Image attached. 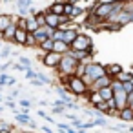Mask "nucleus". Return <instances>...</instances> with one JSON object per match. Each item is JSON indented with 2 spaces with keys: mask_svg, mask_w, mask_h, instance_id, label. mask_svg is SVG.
<instances>
[{
  "mask_svg": "<svg viewBox=\"0 0 133 133\" xmlns=\"http://www.w3.org/2000/svg\"><path fill=\"white\" fill-rule=\"evenodd\" d=\"M46 24H48L49 28H53V29L60 28V18H58V15H55V13H51L49 9H46Z\"/></svg>",
  "mask_w": 133,
  "mask_h": 133,
  "instance_id": "1a4fd4ad",
  "label": "nucleus"
},
{
  "mask_svg": "<svg viewBox=\"0 0 133 133\" xmlns=\"http://www.w3.org/2000/svg\"><path fill=\"white\" fill-rule=\"evenodd\" d=\"M118 4V0H111V2H97L95 4V8H93V13L97 15V17H100L102 20L115 9V6Z\"/></svg>",
  "mask_w": 133,
  "mask_h": 133,
  "instance_id": "7ed1b4c3",
  "label": "nucleus"
},
{
  "mask_svg": "<svg viewBox=\"0 0 133 133\" xmlns=\"http://www.w3.org/2000/svg\"><path fill=\"white\" fill-rule=\"evenodd\" d=\"M2 131H11V126H8V122H0V133Z\"/></svg>",
  "mask_w": 133,
  "mask_h": 133,
  "instance_id": "2f4dec72",
  "label": "nucleus"
},
{
  "mask_svg": "<svg viewBox=\"0 0 133 133\" xmlns=\"http://www.w3.org/2000/svg\"><path fill=\"white\" fill-rule=\"evenodd\" d=\"M9 68H13V69H17V71H26V69H28V68H26V66H22L20 62H17V64H11Z\"/></svg>",
  "mask_w": 133,
  "mask_h": 133,
  "instance_id": "c85d7f7f",
  "label": "nucleus"
},
{
  "mask_svg": "<svg viewBox=\"0 0 133 133\" xmlns=\"http://www.w3.org/2000/svg\"><path fill=\"white\" fill-rule=\"evenodd\" d=\"M69 44H66L64 40H55L53 42V51H57V53H66V51H69Z\"/></svg>",
  "mask_w": 133,
  "mask_h": 133,
  "instance_id": "f8f14e48",
  "label": "nucleus"
},
{
  "mask_svg": "<svg viewBox=\"0 0 133 133\" xmlns=\"http://www.w3.org/2000/svg\"><path fill=\"white\" fill-rule=\"evenodd\" d=\"M4 2H11V0H4Z\"/></svg>",
  "mask_w": 133,
  "mask_h": 133,
  "instance_id": "a18cd8bd",
  "label": "nucleus"
},
{
  "mask_svg": "<svg viewBox=\"0 0 133 133\" xmlns=\"http://www.w3.org/2000/svg\"><path fill=\"white\" fill-rule=\"evenodd\" d=\"M0 55H2V58H6V57H9V55H11V51H9V48H2V49H0Z\"/></svg>",
  "mask_w": 133,
  "mask_h": 133,
  "instance_id": "473e14b6",
  "label": "nucleus"
},
{
  "mask_svg": "<svg viewBox=\"0 0 133 133\" xmlns=\"http://www.w3.org/2000/svg\"><path fill=\"white\" fill-rule=\"evenodd\" d=\"M129 131H133V126H131V128H129Z\"/></svg>",
  "mask_w": 133,
  "mask_h": 133,
  "instance_id": "c03bdc74",
  "label": "nucleus"
},
{
  "mask_svg": "<svg viewBox=\"0 0 133 133\" xmlns=\"http://www.w3.org/2000/svg\"><path fill=\"white\" fill-rule=\"evenodd\" d=\"M15 84H17V78L9 77V78H8V86H15Z\"/></svg>",
  "mask_w": 133,
  "mask_h": 133,
  "instance_id": "f704fd0d",
  "label": "nucleus"
},
{
  "mask_svg": "<svg viewBox=\"0 0 133 133\" xmlns=\"http://www.w3.org/2000/svg\"><path fill=\"white\" fill-rule=\"evenodd\" d=\"M64 109H66V108H62V106H53L51 113H53V115H60V113H64Z\"/></svg>",
  "mask_w": 133,
  "mask_h": 133,
  "instance_id": "c756f323",
  "label": "nucleus"
},
{
  "mask_svg": "<svg viewBox=\"0 0 133 133\" xmlns=\"http://www.w3.org/2000/svg\"><path fill=\"white\" fill-rule=\"evenodd\" d=\"M57 128H58L60 131H69V133H75V128H69V126H66V124H57Z\"/></svg>",
  "mask_w": 133,
  "mask_h": 133,
  "instance_id": "bb28decb",
  "label": "nucleus"
},
{
  "mask_svg": "<svg viewBox=\"0 0 133 133\" xmlns=\"http://www.w3.org/2000/svg\"><path fill=\"white\" fill-rule=\"evenodd\" d=\"M24 46H28V48H33V46H38L31 31H28V37H26V42H24Z\"/></svg>",
  "mask_w": 133,
  "mask_h": 133,
  "instance_id": "4be33fe9",
  "label": "nucleus"
},
{
  "mask_svg": "<svg viewBox=\"0 0 133 133\" xmlns=\"http://www.w3.org/2000/svg\"><path fill=\"white\" fill-rule=\"evenodd\" d=\"M15 120H17L18 124H29V122H31L29 115H28V113H20V111L15 113Z\"/></svg>",
  "mask_w": 133,
  "mask_h": 133,
  "instance_id": "f3484780",
  "label": "nucleus"
},
{
  "mask_svg": "<svg viewBox=\"0 0 133 133\" xmlns=\"http://www.w3.org/2000/svg\"><path fill=\"white\" fill-rule=\"evenodd\" d=\"M122 2H131V0H122Z\"/></svg>",
  "mask_w": 133,
  "mask_h": 133,
  "instance_id": "37998d69",
  "label": "nucleus"
},
{
  "mask_svg": "<svg viewBox=\"0 0 133 133\" xmlns=\"http://www.w3.org/2000/svg\"><path fill=\"white\" fill-rule=\"evenodd\" d=\"M2 38H4V31H2V29H0V40H2Z\"/></svg>",
  "mask_w": 133,
  "mask_h": 133,
  "instance_id": "ea45409f",
  "label": "nucleus"
},
{
  "mask_svg": "<svg viewBox=\"0 0 133 133\" xmlns=\"http://www.w3.org/2000/svg\"><path fill=\"white\" fill-rule=\"evenodd\" d=\"M18 62H20L22 66H26V68H31V60H29L28 57H18Z\"/></svg>",
  "mask_w": 133,
  "mask_h": 133,
  "instance_id": "393cba45",
  "label": "nucleus"
},
{
  "mask_svg": "<svg viewBox=\"0 0 133 133\" xmlns=\"http://www.w3.org/2000/svg\"><path fill=\"white\" fill-rule=\"evenodd\" d=\"M38 78L42 80V84H44V86H48V84H51V78H49V77H46L44 73H38Z\"/></svg>",
  "mask_w": 133,
  "mask_h": 133,
  "instance_id": "cd10ccee",
  "label": "nucleus"
},
{
  "mask_svg": "<svg viewBox=\"0 0 133 133\" xmlns=\"http://www.w3.org/2000/svg\"><path fill=\"white\" fill-rule=\"evenodd\" d=\"M77 66H78V60H77L73 55H69L68 51H66V53H62L60 62H58V66H57L58 77H60V78H64V77H69V75H75Z\"/></svg>",
  "mask_w": 133,
  "mask_h": 133,
  "instance_id": "f03ea898",
  "label": "nucleus"
},
{
  "mask_svg": "<svg viewBox=\"0 0 133 133\" xmlns=\"http://www.w3.org/2000/svg\"><path fill=\"white\" fill-rule=\"evenodd\" d=\"M18 104H20V106H26V108H29V106H31V102H29V100H20Z\"/></svg>",
  "mask_w": 133,
  "mask_h": 133,
  "instance_id": "c9c22d12",
  "label": "nucleus"
},
{
  "mask_svg": "<svg viewBox=\"0 0 133 133\" xmlns=\"http://www.w3.org/2000/svg\"><path fill=\"white\" fill-rule=\"evenodd\" d=\"M15 20H17L15 15H0V29L4 31V29H6L8 26H11Z\"/></svg>",
  "mask_w": 133,
  "mask_h": 133,
  "instance_id": "9b49d317",
  "label": "nucleus"
},
{
  "mask_svg": "<svg viewBox=\"0 0 133 133\" xmlns=\"http://www.w3.org/2000/svg\"><path fill=\"white\" fill-rule=\"evenodd\" d=\"M0 102H2V93H0Z\"/></svg>",
  "mask_w": 133,
  "mask_h": 133,
  "instance_id": "a19ab883",
  "label": "nucleus"
},
{
  "mask_svg": "<svg viewBox=\"0 0 133 133\" xmlns=\"http://www.w3.org/2000/svg\"><path fill=\"white\" fill-rule=\"evenodd\" d=\"M64 4H66V2H64ZM64 4L53 2V6L49 8V11H51V13H55V15H64Z\"/></svg>",
  "mask_w": 133,
  "mask_h": 133,
  "instance_id": "a211bd4d",
  "label": "nucleus"
},
{
  "mask_svg": "<svg viewBox=\"0 0 133 133\" xmlns=\"http://www.w3.org/2000/svg\"><path fill=\"white\" fill-rule=\"evenodd\" d=\"M0 49H2V40H0Z\"/></svg>",
  "mask_w": 133,
  "mask_h": 133,
  "instance_id": "79ce46f5",
  "label": "nucleus"
},
{
  "mask_svg": "<svg viewBox=\"0 0 133 133\" xmlns=\"http://www.w3.org/2000/svg\"><path fill=\"white\" fill-rule=\"evenodd\" d=\"M131 77H133V73H126V71H120V73H117L113 78H117V80H120V82H126V80H131Z\"/></svg>",
  "mask_w": 133,
  "mask_h": 133,
  "instance_id": "aec40b11",
  "label": "nucleus"
},
{
  "mask_svg": "<svg viewBox=\"0 0 133 133\" xmlns=\"http://www.w3.org/2000/svg\"><path fill=\"white\" fill-rule=\"evenodd\" d=\"M60 57H62V53L46 51V53L42 55V64H44L46 68H49V69H57V66H58V62H60Z\"/></svg>",
  "mask_w": 133,
  "mask_h": 133,
  "instance_id": "20e7f679",
  "label": "nucleus"
},
{
  "mask_svg": "<svg viewBox=\"0 0 133 133\" xmlns=\"http://www.w3.org/2000/svg\"><path fill=\"white\" fill-rule=\"evenodd\" d=\"M64 88L69 91V93H73V95H77V97H88V93H89V86L82 80V77H78V75H69V77H64Z\"/></svg>",
  "mask_w": 133,
  "mask_h": 133,
  "instance_id": "f257e3e1",
  "label": "nucleus"
},
{
  "mask_svg": "<svg viewBox=\"0 0 133 133\" xmlns=\"http://www.w3.org/2000/svg\"><path fill=\"white\" fill-rule=\"evenodd\" d=\"M33 17H35V20H37V24H38V26H46V11L35 13Z\"/></svg>",
  "mask_w": 133,
  "mask_h": 133,
  "instance_id": "412c9836",
  "label": "nucleus"
},
{
  "mask_svg": "<svg viewBox=\"0 0 133 133\" xmlns=\"http://www.w3.org/2000/svg\"><path fill=\"white\" fill-rule=\"evenodd\" d=\"M26 37H28V29H24V28H18V26H17V29H15V37H13V42H15V44H18V46H24Z\"/></svg>",
  "mask_w": 133,
  "mask_h": 133,
  "instance_id": "9d476101",
  "label": "nucleus"
},
{
  "mask_svg": "<svg viewBox=\"0 0 133 133\" xmlns=\"http://www.w3.org/2000/svg\"><path fill=\"white\" fill-rule=\"evenodd\" d=\"M104 69H106V75L115 77L117 73L122 71V66H120V64H109V66H104Z\"/></svg>",
  "mask_w": 133,
  "mask_h": 133,
  "instance_id": "4468645a",
  "label": "nucleus"
},
{
  "mask_svg": "<svg viewBox=\"0 0 133 133\" xmlns=\"http://www.w3.org/2000/svg\"><path fill=\"white\" fill-rule=\"evenodd\" d=\"M68 2H71V4H77V2H80V0H68Z\"/></svg>",
  "mask_w": 133,
  "mask_h": 133,
  "instance_id": "58836bf2",
  "label": "nucleus"
},
{
  "mask_svg": "<svg viewBox=\"0 0 133 133\" xmlns=\"http://www.w3.org/2000/svg\"><path fill=\"white\" fill-rule=\"evenodd\" d=\"M122 88H124V89L129 93V91L133 89V82H131V80H126V82H122Z\"/></svg>",
  "mask_w": 133,
  "mask_h": 133,
  "instance_id": "7c9ffc66",
  "label": "nucleus"
},
{
  "mask_svg": "<svg viewBox=\"0 0 133 133\" xmlns=\"http://www.w3.org/2000/svg\"><path fill=\"white\" fill-rule=\"evenodd\" d=\"M9 66H11L9 62H6V64H2V66H0V71H6V69H8Z\"/></svg>",
  "mask_w": 133,
  "mask_h": 133,
  "instance_id": "e433bc0d",
  "label": "nucleus"
},
{
  "mask_svg": "<svg viewBox=\"0 0 133 133\" xmlns=\"http://www.w3.org/2000/svg\"><path fill=\"white\" fill-rule=\"evenodd\" d=\"M0 58H2V55H0Z\"/></svg>",
  "mask_w": 133,
  "mask_h": 133,
  "instance_id": "de8ad7c7",
  "label": "nucleus"
},
{
  "mask_svg": "<svg viewBox=\"0 0 133 133\" xmlns=\"http://www.w3.org/2000/svg\"><path fill=\"white\" fill-rule=\"evenodd\" d=\"M15 29H17V22H13L11 26H8L4 29V40H9L13 42V37H15Z\"/></svg>",
  "mask_w": 133,
  "mask_h": 133,
  "instance_id": "ddd939ff",
  "label": "nucleus"
},
{
  "mask_svg": "<svg viewBox=\"0 0 133 133\" xmlns=\"http://www.w3.org/2000/svg\"><path fill=\"white\" fill-rule=\"evenodd\" d=\"M53 31H55V29L46 24V26H38V28H37L35 31H31V33H33V37H35V40H37V44H38V42L46 40L48 37H53Z\"/></svg>",
  "mask_w": 133,
  "mask_h": 133,
  "instance_id": "423d86ee",
  "label": "nucleus"
},
{
  "mask_svg": "<svg viewBox=\"0 0 133 133\" xmlns=\"http://www.w3.org/2000/svg\"><path fill=\"white\" fill-rule=\"evenodd\" d=\"M38 115H40L42 118H46L48 122H51V124H55V120H53V118H51V117H49V115H48V113H46L44 109H38Z\"/></svg>",
  "mask_w": 133,
  "mask_h": 133,
  "instance_id": "a878e982",
  "label": "nucleus"
},
{
  "mask_svg": "<svg viewBox=\"0 0 133 133\" xmlns=\"http://www.w3.org/2000/svg\"><path fill=\"white\" fill-rule=\"evenodd\" d=\"M128 106H131V108H133V89L128 93Z\"/></svg>",
  "mask_w": 133,
  "mask_h": 133,
  "instance_id": "72a5a7b5",
  "label": "nucleus"
},
{
  "mask_svg": "<svg viewBox=\"0 0 133 133\" xmlns=\"http://www.w3.org/2000/svg\"><path fill=\"white\" fill-rule=\"evenodd\" d=\"M37 28H38V24H37L35 17H33V15H29V17H28V22H26V29H28V31H35Z\"/></svg>",
  "mask_w": 133,
  "mask_h": 133,
  "instance_id": "6ab92c4d",
  "label": "nucleus"
},
{
  "mask_svg": "<svg viewBox=\"0 0 133 133\" xmlns=\"http://www.w3.org/2000/svg\"><path fill=\"white\" fill-rule=\"evenodd\" d=\"M84 11H86L84 8H78L77 4H73V9H71V15H69V17H71V18H75V17H80Z\"/></svg>",
  "mask_w": 133,
  "mask_h": 133,
  "instance_id": "5701e85b",
  "label": "nucleus"
},
{
  "mask_svg": "<svg viewBox=\"0 0 133 133\" xmlns=\"http://www.w3.org/2000/svg\"><path fill=\"white\" fill-rule=\"evenodd\" d=\"M6 106H8V108H15V102H13V100H6Z\"/></svg>",
  "mask_w": 133,
  "mask_h": 133,
  "instance_id": "4c0bfd02",
  "label": "nucleus"
},
{
  "mask_svg": "<svg viewBox=\"0 0 133 133\" xmlns=\"http://www.w3.org/2000/svg\"><path fill=\"white\" fill-rule=\"evenodd\" d=\"M53 42H55V40H53L51 37H48L46 40L38 42V48H40V49H42L44 53H46V51H53Z\"/></svg>",
  "mask_w": 133,
  "mask_h": 133,
  "instance_id": "2eb2a0df",
  "label": "nucleus"
},
{
  "mask_svg": "<svg viewBox=\"0 0 133 133\" xmlns=\"http://www.w3.org/2000/svg\"><path fill=\"white\" fill-rule=\"evenodd\" d=\"M2 109H4V108H2V106H0V111H2Z\"/></svg>",
  "mask_w": 133,
  "mask_h": 133,
  "instance_id": "49530a36",
  "label": "nucleus"
},
{
  "mask_svg": "<svg viewBox=\"0 0 133 133\" xmlns=\"http://www.w3.org/2000/svg\"><path fill=\"white\" fill-rule=\"evenodd\" d=\"M111 80H113V77H109V75H102V77H98V78H95L93 80V84L89 86V89H100V88H106V86H111Z\"/></svg>",
  "mask_w": 133,
  "mask_h": 133,
  "instance_id": "0eeeda50",
  "label": "nucleus"
},
{
  "mask_svg": "<svg viewBox=\"0 0 133 133\" xmlns=\"http://www.w3.org/2000/svg\"><path fill=\"white\" fill-rule=\"evenodd\" d=\"M117 118H120L122 122H133V108L131 106H124L122 109L117 111Z\"/></svg>",
  "mask_w": 133,
  "mask_h": 133,
  "instance_id": "6e6552de",
  "label": "nucleus"
},
{
  "mask_svg": "<svg viewBox=\"0 0 133 133\" xmlns=\"http://www.w3.org/2000/svg\"><path fill=\"white\" fill-rule=\"evenodd\" d=\"M100 95H102V98L104 100H109L111 97H113V88L111 86H106V88H100V89H97Z\"/></svg>",
  "mask_w": 133,
  "mask_h": 133,
  "instance_id": "dca6fc26",
  "label": "nucleus"
},
{
  "mask_svg": "<svg viewBox=\"0 0 133 133\" xmlns=\"http://www.w3.org/2000/svg\"><path fill=\"white\" fill-rule=\"evenodd\" d=\"M26 77H28L29 80H31V78H38V73H37V71H33L31 68H28V69H26Z\"/></svg>",
  "mask_w": 133,
  "mask_h": 133,
  "instance_id": "b1692460",
  "label": "nucleus"
},
{
  "mask_svg": "<svg viewBox=\"0 0 133 133\" xmlns=\"http://www.w3.org/2000/svg\"><path fill=\"white\" fill-rule=\"evenodd\" d=\"M93 44H91V38L84 33H77L75 40L71 42V49H91Z\"/></svg>",
  "mask_w": 133,
  "mask_h": 133,
  "instance_id": "39448f33",
  "label": "nucleus"
}]
</instances>
